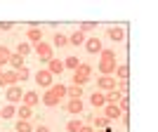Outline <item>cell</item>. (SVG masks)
Returning a JSON list of instances; mask_svg holds the SVG:
<instances>
[{
    "instance_id": "d590c367",
    "label": "cell",
    "mask_w": 158,
    "mask_h": 132,
    "mask_svg": "<svg viewBox=\"0 0 158 132\" xmlns=\"http://www.w3.org/2000/svg\"><path fill=\"white\" fill-rule=\"evenodd\" d=\"M35 132H50V130H47L45 125H40V127H35Z\"/></svg>"
},
{
    "instance_id": "5bb4252c",
    "label": "cell",
    "mask_w": 158,
    "mask_h": 132,
    "mask_svg": "<svg viewBox=\"0 0 158 132\" xmlns=\"http://www.w3.org/2000/svg\"><path fill=\"white\" fill-rule=\"evenodd\" d=\"M7 64H12V68H14V71H19L21 66H24V57L14 52V54H10V61H7Z\"/></svg>"
},
{
    "instance_id": "1f68e13d",
    "label": "cell",
    "mask_w": 158,
    "mask_h": 132,
    "mask_svg": "<svg viewBox=\"0 0 158 132\" xmlns=\"http://www.w3.org/2000/svg\"><path fill=\"white\" fill-rule=\"evenodd\" d=\"M28 52H31V45H28V43H21V45L17 47V54H21V57H26Z\"/></svg>"
},
{
    "instance_id": "5b68a950",
    "label": "cell",
    "mask_w": 158,
    "mask_h": 132,
    "mask_svg": "<svg viewBox=\"0 0 158 132\" xmlns=\"http://www.w3.org/2000/svg\"><path fill=\"white\" fill-rule=\"evenodd\" d=\"M106 35H109V40H113V43H123V38H125V28H123V26H109Z\"/></svg>"
},
{
    "instance_id": "83f0119b",
    "label": "cell",
    "mask_w": 158,
    "mask_h": 132,
    "mask_svg": "<svg viewBox=\"0 0 158 132\" xmlns=\"http://www.w3.org/2000/svg\"><path fill=\"white\" fill-rule=\"evenodd\" d=\"M10 54H12V52H10V50H7L5 45H0V66L10 61Z\"/></svg>"
},
{
    "instance_id": "f546056e",
    "label": "cell",
    "mask_w": 158,
    "mask_h": 132,
    "mask_svg": "<svg viewBox=\"0 0 158 132\" xmlns=\"http://www.w3.org/2000/svg\"><path fill=\"white\" fill-rule=\"evenodd\" d=\"M106 125H109V120H106L104 116H97V118H94V127H97V130H104Z\"/></svg>"
},
{
    "instance_id": "8fae6325",
    "label": "cell",
    "mask_w": 158,
    "mask_h": 132,
    "mask_svg": "<svg viewBox=\"0 0 158 132\" xmlns=\"http://www.w3.org/2000/svg\"><path fill=\"white\" fill-rule=\"evenodd\" d=\"M47 71L52 73V76H54V73H61V71H64V61L54 59V57H52V59H47Z\"/></svg>"
},
{
    "instance_id": "3957f363",
    "label": "cell",
    "mask_w": 158,
    "mask_h": 132,
    "mask_svg": "<svg viewBox=\"0 0 158 132\" xmlns=\"http://www.w3.org/2000/svg\"><path fill=\"white\" fill-rule=\"evenodd\" d=\"M21 97H24V90H21V87H17V85L7 87V94H5L7 104H19V101H21Z\"/></svg>"
},
{
    "instance_id": "d4e9b609",
    "label": "cell",
    "mask_w": 158,
    "mask_h": 132,
    "mask_svg": "<svg viewBox=\"0 0 158 132\" xmlns=\"http://www.w3.org/2000/svg\"><path fill=\"white\" fill-rule=\"evenodd\" d=\"M80 127H83V123H80L78 118H71L69 123H66V130H69V132H78Z\"/></svg>"
},
{
    "instance_id": "f35d334b",
    "label": "cell",
    "mask_w": 158,
    "mask_h": 132,
    "mask_svg": "<svg viewBox=\"0 0 158 132\" xmlns=\"http://www.w3.org/2000/svg\"><path fill=\"white\" fill-rule=\"evenodd\" d=\"M0 68H2V66H0ZM0 73H2V71H0Z\"/></svg>"
},
{
    "instance_id": "277c9868",
    "label": "cell",
    "mask_w": 158,
    "mask_h": 132,
    "mask_svg": "<svg viewBox=\"0 0 158 132\" xmlns=\"http://www.w3.org/2000/svg\"><path fill=\"white\" fill-rule=\"evenodd\" d=\"M35 54H38L40 59H52V45H50V43H43V40H40L38 45H35Z\"/></svg>"
},
{
    "instance_id": "6da1fadb",
    "label": "cell",
    "mask_w": 158,
    "mask_h": 132,
    "mask_svg": "<svg viewBox=\"0 0 158 132\" xmlns=\"http://www.w3.org/2000/svg\"><path fill=\"white\" fill-rule=\"evenodd\" d=\"M99 71H102V76H113V71H116V52L113 50H102L99 52Z\"/></svg>"
},
{
    "instance_id": "7402d4cb",
    "label": "cell",
    "mask_w": 158,
    "mask_h": 132,
    "mask_svg": "<svg viewBox=\"0 0 158 132\" xmlns=\"http://www.w3.org/2000/svg\"><path fill=\"white\" fill-rule=\"evenodd\" d=\"M78 66H80L78 57H66V59H64V68H71V71H76Z\"/></svg>"
},
{
    "instance_id": "ba28073f",
    "label": "cell",
    "mask_w": 158,
    "mask_h": 132,
    "mask_svg": "<svg viewBox=\"0 0 158 132\" xmlns=\"http://www.w3.org/2000/svg\"><path fill=\"white\" fill-rule=\"evenodd\" d=\"M97 85H99V90L111 92V90H116V78H111V76H102V78H97Z\"/></svg>"
},
{
    "instance_id": "52a82bcc",
    "label": "cell",
    "mask_w": 158,
    "mask_h": 132,
    "mask_svg": "<svg viewBox=\"0 0 158 132\" xmlns=\"http://www.w3.org/2000/svg\"><path fill=\"white\" fill-rule=\"evenodd\" d=\"M85 50L90 54H99L104 47H102V40L99 38H85Z\"/></svg>"
},
{
    "instance_id": "4dcf8cb0",
    "label": "cell",
    "mask_w": 158,
    "mask_h": 132,
    "mask_svg": "<svg viewBox=\"0 0 158 132\" xmlns=\"http://www.w3.org/2000/svg\"><path fill=\"white\" fill-rule=\"evenodd\" d=\"M113 73H116L120 80H125L127 78V66H116V71H113Z\"/></svg>"
},
{
    "instance_id": "484cf974",
    "label": "cell",
    "mask_w": 158,
    "mask_h": 132,
    "mask_svg": "<svg viewBox=\"0 0 158 132\" xmlns=\"http://www.w3.org/2000/svg\"><path fill=\"white\" fill-rule=\"evenodd\" d=\"M69 45V38H66L64 33H57L54 35V47H66Z\"/></svg>"
},
{
    "instance_id": "d6986e66",
    "label": "cell",
    "mask_w": 158,
    "mask_h": 132,
    "mask_svg": "<svg viewBox=\"0 0 158 132\" xmlns=\"http://www.w3.org/2000/svg\"><path fill=\"white\" fill-rule=\"evenodd\" d=\"M69 43H71V45H85V33L76 31L71 38H69Z\"/></svg>"
},
{
    "instance_id": "ffe728a7",
    "label": "cell",
    "mask_w": 158,
    "mask_h": 132,
    "mask_svg": "<svg viewBox=\"0 0 158 132\" xmlns=\"http://www.w3.org/2000/svg\"><path fill=\"white\" fill-rule=\"evenodd\" d=\"M120 97H123V94H118L116 90H111V92H106V94H104L106 104H118V101H120Z\"/></svg>"
},
{
    "instance_id": "44dd1931",
    "label": "cell",
    "mask_w": 158,
    "mask_h": 132,
    "mask_svg": "<svg viewBox=\"0 0 158 132\" xmlns=\"http://www.w3.org/2000/svg\"><path fill=\"white\" fill-rule=\"evenodd\" d=\"M66 94L80 99V97H83V87H80V85H71V87H66Z\"/></svg>"
},
{
    "instance_id": "836d02e7",
    "label": "cell",
    "mask_w": 158,
    "mask_h": 132,
    "mask_svg": "<svg viewBox=\"0 0 158 132\" xmlns=\"http://www.w3.org/2000/svg\"><path fill=\"white\" fill-rule=\"evenodd\" d=\"M12 26H14L12 21H0V31H10Z\"/></svg>"
},
{
    "instance_id": "30bf717a",
    "label": "cell",
    "mask_w": 158,
    "mask_h": 132,
    "mask_svg": "<svg viewBox=\"0 0 158 132\" xmlns=\"http://www.w3.org/2000/svg\"><path fill=\"white\" fill-rule=\"evenodd\" d=\"M66 111L71 113V116L83 113V101H80V99H76V97H71V99H69V104H66Z\"/></svg>"
},
{
    "instance_id": "8992f818",
    "label": "cell",
    "mask_w": 158,
    "mask_h": 132,
    "mask_svg": "<svg viewBox=\"0 0 158 132\" xmlns=\"http://www.w3.org/2000/svg\"><path fill=\"white\" fill-rule=\"evenodd\" d=\"M35 83L43 87H52V73L47 71V68H43V71L35 73Z\"/></svg>"
},
{
    "instance_id": "e575fe53",
    "label": "cell",
    "mask_w": 158,
    "mask_h": 132,
    "mask_svg": "<svg viewBox=\"0 0 158 132\" xmlns=\"http://www.w3.org/2000/svg\"><path fill=\"white\" fill-rule=\"evenodd\" d=\"M78 132H94V130H92V127H90V125H83V127H80Z\"/></svg>"
},
{
    "instance_id": "7a4b0ae2",
    "label": "cell",
    "mask_w": 158,
    "mask_h": 132,
    "mask_svg": "<svg viewBox=\"0 0 158 132\" xmlns=\"http://www.w3.org/2000/svg\"><path fill=\"white\" fill-rule=\"evenodd\" d=\"M90 76H92V68H90L87 64H80L78 68L73 71V85H80V87H83L87 80H90Z\"/></svg>"
},
{
    "instance_id": "2e32d148",
    "label": "cell",
    "mask_w": 158,
    "mask_h": 132,
    "mask_svg": "<svg viewBox=\"0 0 158 132\" xmlns=\"http://www.w3.org/2000/svg\"><path fill=\"white\" fill-rule=\"evenodd\" d=\"M17 116H19L21 120H28V118L33 116V109H31V106H24V104H21L19 109H17Z\"/></svg>"
},
{
    "instance_id": "ac0fdd59",
    "label": "cell",
    "mask_w": 158,
    "mask_h": 132,
    "mask_svg": "<svg viewBox=\"0 0 158 132\" xmlns=\"http://www.w3.org/2000/svg\"><path fill=\"white\" fill-rule=\"evenodd\" d=\"M2 80H5V85H10V87L17 85V80H19V78H17V71H7V73H2Z\"/></svg>"
},
{
    "instance_id": "603a6c76",
    "label": "cell",
    "mask_w": 158,
    "mask_h": 132,
    "mask_svg": "<svg viewBox=\"0 0 158 132\" xmlns=\"http://www.w3.org/2000/svg\"><path fill=\"white\" fill-rule=\"evenodd\" d=\"M50 92L61 101V97H66V85H54V87H50Z\"/></svg>"
},
{
    "instance_id": "8d00e7d4",
    "label": "cell",
    "mask_w": 158,
    "mask_h": 132,
    "mask_svg": "<svg viewBox=\"0 0 158 132\" xmlns=\"http://www.w3.org/2000/svg\"><path fill=\"white\" fill-rule=\"evenodd\" d=\"M2 85H5V80H2V73H0V87H2Z\"/></svg>"
},
{
    "instance_id": "9a60e30c",
    "label": "cell",
    "mask_w": 158,
    "mask_h": 132,
    "mask_svg": "<svg viewBox=\"0 0 158 132\" xmlns=\"http://www.w3.org/2000/svg\"><path fill=\"white\" fill-rule=\"evenodd\" d=\"M17 116V106L14 104H7L5 109H0V118H14Z\"/></svg>"
},
{
    "instance_id": "74e56055",
    "label": "cell",
    "mask_w": 158,
    "mask_h": 132,
    "mask_svg": "<svg viewBox=\"0 0 158 132\" xmlns=\"http://www.w3.org/2000/svg\"><path fill=\"white\" fill-rule=\"evenodd\" d=\"M94 132H104V130H94Z\"/></svg>"
},
{
    "instance_id": "d6a6232c",
    "label": "cell",
    "mask_w": 158,
    "mask_h": 132,
    "mask_svg": "<svg viewBox=\"0 0 158 132\" xmlns=\"http://www.w3.org/2000/svg\"><path fill=\"white\" fill-rule=\"evenodd\" d=\"M28 76H31V71H28L26 66H21L19 71H17V78H19V80H28Z\"/></svg>"
},
{
    "instance_id": "4316f807",
    "label": "cell",
    "mask_w": 158,
    "mask_h": 132,
    "mask_svg": "<svg viewBox=\"0 0 158 132\" xmlns=\"http://www.w3.org/2000/svg\"><path fill=\"white\" fill-rule=\"evenodd\" d=\"M17 132H33V125L28 120H19L17 123Z\"/></svg>"
},
{
    "instance_id": "cb8c5ba5",
    "label": "cell",
    "mask_w": 158,
    "mask_h": 132,
    "mask_svg": "<svg viewBox=\"0 0 158 132\" xmlns=\"http://www.w3.org/2000/svg\"><path fill=\"white\" fill-rule=\"evenodd\" d=\"M90 101H92V106H104L106 104V99H104V94H102V92H92Z\"/></svg>"
},
{
    "instance_id": "e0dca14e",
    "label": "cell",
    "mask_w": 158,
    "mask_h": 132,
    "mask_svg": "<svg viewBox=\"0 0 158 132\" xmlns=\"http://www.w3.org/2000/svg\"><path fill=\"white\" fill-rule=\"evenodd\" d=\"M43 104H45V106H59V99H57L50 90H47V92L43 94Z\"/></svg>"
},
{
    "instance_id": "7c38bea8",
    "label": "cell",
    "mask_w": 158,
    "mask_h": 132,
    "mask_svg": "<svg viewBox=\"0 0 158 132\" xmlns=\"http://www.w3.org/2000/svg\"><path fill=\"white\" fill-rule=\"evenodd\" d=\"M26 38L31 40L33 45H38L40 40H43V31H40V28H35V26H31V28L26 31Z\"/></svg>"
},
{
    "instance_id": "4fadbf2b",
    "label": "cell",
    "mask_w": 158,
    "mask_h": 132,
    "mask_svg": "<svg viewBox=\"0 0 158 132\" xmlns=\"http://www.w3.org/2000/svg\"><path fill=\"white\" fill-rule=\"evenodd\" d=\"M21 101H24V106H31V109H33V106H35V104H38V101H40V97H38V94H35V92H24V97H21Z\"/></svg>"
},
{
    "instance_id": "f1b7e54d",
    "label": "cell",
    "mask_w": 158,
    "mask_h": 132,
    "mask_svg": "<svg viewBox=\"0 0 158 132\" xmlns=\"http://www.w3.org/2000/svg\"><path fill=\"white\" fill-rule=\"evenodd\" d=\"M94 28H97V21H83L78 31L80 33H87V31H94Z\"/></svg>"
},
{
    "instance_id": "9c48e42d",
    "label": "cell",
    "mask_w": 158,
    "mask_h": 132,
    "mask_svg": "<svg viewBox=\"0 0 158 132\" xmlns=\"http://www.w3.org/2000/svg\"><path fill=\"white\" fill-rule=\"evenodd\" d=\"M123 113H120L118 104H104V118L106 120H113V118H120Z\"/></svg>"
}]
</instances>
